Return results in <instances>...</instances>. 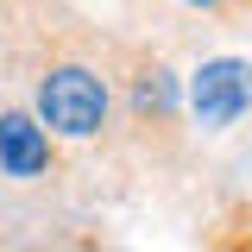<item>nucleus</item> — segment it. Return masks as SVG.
I'll return each instance as SVG.
<instances>
[{
    "instance_id": "nucleus-1",
    "label": "nucleus",
    "mask_w": 252,
    "mask_h": 252,
    "mask_svg": "<svg viewBox=\"0 0 252 252\" xmlns=\"http://www.w3.org/2000/svg\"><path fill=\"white\" fill-rule=\"evenodd\" d=\"M114 107H120V145L132 177H164L189 158V120L177 101V76L152 38H126L114 44Z\"/></svg>"
},
{
    "instance_id": "nucleus-2",
    "label": "nucleus",
    "mask_w": 252,
    "mask_h": 252,
    "mask_svg": "<svg viewBox=\"0 0 252 252\" xmlns=\"http://www.w3.org/2000/svg\"><path fill=\"white\" fill-rule=\"evenodd\" d=\"M252 114V63L246 57H202L189 76V126L195 132H233Z\"/></svg>"
},
{
    "instance_id": "nucleus-3",
    "label": "nucleus",
    "mask_w": 252,
    "mask_h": 252,
    "mask_svg": "<svg viewBox=\"0 0 252 252\" xmlns=\"http://www.w3.org/2000/svg\"><path fill=\"white\" fill-rule=\"evenodd\" d=\"M215 220L246 227V233H227V240H220V252H246V246H252V202H233V208H227V215H215Z\"/></svg>"
}]
</instances>
